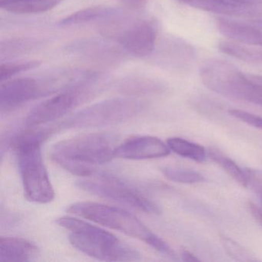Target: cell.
Returning <instances> with one entry per match:
<instances>
[{
  "mask_svg": "<svg viewBox=\"0 0 262 262\" xmlns=\"http://www.w3.org/2000/svg\"><path fill=\"white\" fill-rule=\"evenodd\" d=\"M181 257L184 261L197 262L200 261V259L198 258L195 255L190 252L188 250H182L181 252Z\"/></svg>",
  "mask_w": 262,
  "mask_h": 262,
  "instance_id": "obj_25",
  "label": "cell"
},
{
  "mask_svg": "<svg viewBox=\"0 0 262 262\" xmlns=\"http://www.w3.org/2000/svg\"><path fill=\"white\" fill-rule=\"evenodd\" d=\"M205 12L234 17L254 18L262 16V4H246L230 0H179Z\"/></svg>",
  "mask_w": 262,
  "mask_h": 262,
  "instance_id": "obj_12",
  "label": "cell"
},
{
  "mask_svg": "<svg viewBox=\"0 0 262 262\" xmlns=\"http://www.w3.org/2000/svg\"><path fill=\"white\" fill-rule=\"evenodd\" d=\"M117 136L110 133H91L61 141L51 150L52 159L72 174L94 176L96 167L115 158Z\"/></svg>",
  "mask_w": 262,
  "mask_h": 262,
  "instance_id": "obj_1",
  "label": "cell"
},
{
  "mask_svg": "<svg viewBox=\"0 0 262 262\" xmlns=\"http://www.w3.org/2000/svg\"><path fill=\"white\" fill-rule=\"evenodd\" d=\"M78 188L102 199L136 208L147 214H159V205L133 187L115 176L99 174L78 181Z\"/></svg>",
  "mask_w": 262,
  "mask_h": 262,
  "instance_id": "obj_7",
  "label": "cell"
},
{
  "mask_svg": "<svg viewBox=\"0 0 262 262\" xmlns=\"http://www.w3.org/2000/svg\"><path fill=\"white\" fill-rule=\"evenodd\" d=\"M157 29L151 21L135 24L120 37V43L130 54L136 56H148L156 45Z\"/></svg>",
  "mask_w": 262,
  "mask_h": 262,
  "instance_id": "obj_11",
  "label": "cell"
},
{
  "mask_svg": "<svg viewBox=\"0 0 262 262\" xmlns=\"http://www.w3.org/2000/svg\"><path fill=\"white\" fill-rule=\"evenodd\" d=\"M219 49L224 54L229 55L245 62H262V52L249 50L234 42L222 41L219 43Z\"/></svg>",
  "mask_w": 262,
  "mask_h": 262,
  "instance_id": "obj_19",
  "label": "cell"
},
{
  "mask_svg": "<svg viewBox=\"0 0 262 262\" xmlns=\"http://www.w3.org/2000/svg\"><path fill=\"white\" fill-rule=\"evenodd\" d=\"M233 2L241 3L246 4H262V0H230Z\"/></svg>",
  "mask_w": 262,
  "mask_h": 262,
  "instance_id": "obj_27",
  "label": "cell"
},
{
  "mask_svg": "<svg viewBox=\"0 0 262 262\" xmlns=\"http://www.w3.org/2000/svg\"><path fill=\"white\" fill-rule=\"evenodd\" d=\"M47 91L45 87L32 78L7 81L0 88L1 113L14 111L27 102L47 94Z\"/></svg>",
  "mask_w": 262,
  "mask_h": 262,
  "instance_id": "obj_9",
  "label": "cell"
},
{
  "mask_svg": "<svg viewBox=\"0 0 262 262\" xmlns=\"http://www.w3.org/2000/svg\"><path fill=\"white\" fill-rule=\"evenodd\" d=\"M56 223L70 231L69 240L81 252L105 261H136L140 253L116 236L99 227L75 217H59Z\"/></svg>",
  "mask_w": 262,
  "mask_h": 262,
  "instance_id": "obj_3",
  "label": "cell"
},
{
  "mask_svg": "<svg viewBox=\"0 0 262 262\" xmlns=\"http://www.w3.org/2000/svg\"><path fill=\"white\" fill-rule=\"evenodd\" d=\"M222 243L225 251L231 258L238 261H254L257 260L252 253L237 242L228 237H222Z\"/></svg>",
  "mask_w": 262,
  "mask_h": 262,
  "instance_id": "obj_21",
  "label": "cell"
},
{
  "mask_svg": "<svg viewBox=\"0 0 262 262\" xmlns=\"http://www.w3.org/2000/svg\"><path fill=\"white\" fill-rule=\"evenodd\" d=\"M60 0H0L3 10L18 14L45 13L57 7Z\"/></svg>",
  "mask_w": 262,
  "mask_h": 262,
  "instance_id": "obj_15",
  "label": "cell"
},
{
  "mask_svg": "<svg viewBox=\"0 0 262 262\" xmlns=\"http://www.w3.org/2000/svg\"><path fill=\"white\" fill-rule=\"evenodd\" d=\"M167 145L178 156L199 163L205 162L208 156V151L203 146L182 138H170L167 140Z\"/></svg>",
  "mask_w": 262,
  "mask_h": 262,
  "instance_id": "obj_16",
  "label": "cell"
},
{
  "mask_svg": "<svg viewBox=\"0 0 262 262\" xmlns=\"http://www.w3.org/2000/svg\"><path fill=\"white\" fill-rule=\"evenodd\" d=\"M200 77L207 88L224 97L262 105L261 85L226 61L207 60L201 67Z\"/></svg>",
  "mask_w": 262,
  "mask_h": 262,
  "instance_id": "obj_5",
  "label": "cell"
},
{
  "mask_svg": "<svg viewBox=\"0 0 262 262\" xmlns=\"http://www.w3.org/2000/svg\"><path fill=\"white\" fill-rule=\"evenodd\" d=\"M208 156L213 162L217 163L231 179H234L236 182L240 184L242 186L247 188L248 180H247L245 170L242 169L232 159L227 157L223 153L217 150L209 149Z\"/></svg>",
  "mask_w": 262,
  "mask_h": 262,
  "instance_id": "obj_18",
  "label": "cell"
},
{
  "mask_svg": "<svg viewBox=\"0 0 262 262\" xmlns=\"http://www.w3.org/2000/svg\"><path fill=\"white\" fill-rule=\"evenodd\" d=\"M162 171L166 179L177 183L191 185L205 181L204 176L194 170L179 167L167 166L162 168Z\"/></svg>",
  "mask_w": 262,
  "mask_h": 262,
  "instance_id": "obj_20",
  "label": "cell"
},
{
  "mask_svg": "<svg viewBox=\"0 0 262 262\" xmlns=\"http://www.w3.org/2000/svg\"><path fill=\"white\" fill-rule=\"evenodd\" d=\"M230 115L254 128L262 130V117L240 110H231Z\"/></svg>",
  "mask_w": 262,
  "mask_h": 262,
  "instance_id": "obj_23",
  "label": "cell"
},
{
  "mask_svg": "<svg viewBox=\"0 0 262 262\" xmlns=\"http://www.w3.org/2000/svg\"><path fill=\"white\" fill-rule=\"evenodd\" d=\"M247 76L251 81L262 86V76H257V75H247Z\"/></svg>",
  "mask_w": 262,
  "mask_h": 262,
  "instance_id": "obj_26",
  "label": "cell"
},
{
  "mask_svg": "<svg viewBox=\"0 0 262 262\" xmlns=\"http://www.w3.org/2000/svg\"><path fill=\"white\" fill-rule=\"evenodd\" d=\"M170 151L168 145L159 138L136 136L118 145L115 150V157L129 160H145L166 157Z\"/></svg>",
  "mask_w": 262,
  "mask_h": 262,
  "instance_id": "obj_10",
  "label": "cell"
},
{
  "mask_svg": "<svg viewBox=\"0 0 262 262\" xmlns=\"http://www.w3.org/2000/svg\"><path fill=\"white\" fill-rule=\"evenodd\" d=\"M67 211L139 239L161 254L176 259V253L168 243L147 228L136 216L125 210L104 204L82 202L72 204Z\"/></svg>",
  "mask_w": 262,
  "mask_h": 262,
  "instance_id": "obj_4",
  "label": "cell"
},
{
  "mask_svg": "<svg viewBox=\"0 0 262 262\" xmlns=\"http://www.w3.org/2000/svg\"><path fill=\"white\" fill-rule=\"evenodd\" d=\"M55 131L53 128L32 130L18 135L13 140L24 194L35 203H50L54 199V190L44 165L41 145Z\"/></svg>",
  "mask_w": 262,
  "mask_h": 262,
  "instance_id": "obj_2",
  "label": "cell"
},
{
  "mask_svg": "<svg viewBox=\"0 0 262 262\" xmlns=\"http://www.w3.org/2000/svg\"><path fill=\"white\" fill-rule=\"evenodd\" d=\"M245 170L246 172L247 180H248L247 188L249 187L253 191L260 194L262 192V170L250 169V168Z\"/></svg>",
  "mask_w": 262,
  "mask_h": 262,
  "instance_id": "obj_24",
  "label": "cell"
},
{
  "mask_svg": "<svg viewBox=\"0 0 262 262\" xmlns=\"http://www.w3.org/2000/svg\"><path fill=\"white\" fill-rule=\"evenodd\" d=\"M40 64L39 61H29V62H17V63L2 64L0 67V79L2 82L7 81L18 73L28 71L38 67Z\"/></svg>",
  "mask_w": 262,
  "mask_h": 262,
  "instance_id": "obj_22",
  "label": "cell"
},
{
  "mask_svg": "<svg viewBox=\"0 0 262 262\" xmlns=\"http://www.w3.org/2000/svg\"><path fill=\"white\" fill-rule=\"evenodd\" d=\"M220 33L233 40L248 45L262 47V32L257 27L227 19H217Z\"/></svg>",
  "mask_w": 262,
  "mask_h": 262,
  "instance_id": "obj_14",
  "label": "cell"
},
{
  "mask_svg": "<svg viewBox=\"0 0 262 262\" xmlns=\"http://www.w3.org/2000/svg\"><path fill=\"white\" fill-rule=\"evenodd\" d=\"M145 104L134 99H113L90 105L66 119L61 128H99L123 123L140 114Z\"/></svg>",
  "mask_w": 262,
  "mask_h": 262,
  "instance_id": "obj_6",
  "label": "cell"
},
{
  "mask_svg": "<svg viewBox=\"0 0 262 262\" xmlns=\"http://www.w3.org/2000/svg\"><path fill=\"white\" fill-rule=\"evenodd\" d=\"M260 197H261V199H262V192L260 193Z\"/></svg>",
  "mask_w": 262,
  "mask_h": 262,
  "instance_id": "obj_29",
  "label": "cell"
},
{
  "mask_svg": "<svg viewBox=\"0 0 262 262\" xmlns=\"http://www.w3.org/2000/svg\"><path fill=\"white\" fill-rule=\"evenodd\" d=\"M124 1H125L126 4H128V5L136 7V6L141 5L145 0H124Z\"/></svg>",
  "mask_w": 262,
  "mask_h": 262,
  "instance_id": "obj_28",
  "label": "cell"
},
{
  "mask_svg": "<svg viewBox=\"0 0 262 262\" xmlns=\"http://www.w3.org/2000/svg\"><path fill=\"white\" fill-rule=\"evenodd\" d=\"M37 247L21 237H2L0 239L1 261H30L38 255Z\"/></svg>",
  "mask_w": 262,
  "mask_h": 262,
  "instance_id": "obj_13",
  "label": "cell"
},
{
  "mask_svg": "<svg viewBox=\"0 0 262 262\" xmlns=\"http://www.w3.org/2000/svg\"><path fill=\"white\" fill-rule=\"evenodd\" d=\"M89 97L82 87H73L41 102L30 111L26 119L28 127L39 126L60 119Z\"/></svg>",
  "mask_w": 262,
  "mask_h": 262,
  "instance_id": "obj_8",
  "label": "cell"
},
{
  "mask_svg": "<svg viewBox=\"0 0 262 262\" xmlns=\"http://www.w3.org/2000/svg\"><path fill=\"white\" fill-rule=\"evenodd\" d=\"M116 10L110 7H90L66 17L61 21V24L64 26L78 25L85 23L92 22L97 19H103L116 14Z\"/></svg>",
  "mask_w": 262,
  "mask_h": 262,
  "instance_id": "obj_17",
  "label": "cell"
}]
</instances>
